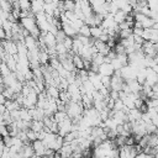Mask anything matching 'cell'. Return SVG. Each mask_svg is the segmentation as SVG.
Here are the masks:
<instances>
[{"label": "cell", "instance_id": "1", "mask_svg": "<svg viewBox=\"0 0 158 158\" xmlns=\"http://www.w3.org/2000/svg\"><path fill=\"white\" fill-rule=\"evenodd\" d=\"M20 25L26 30L28 31V33L35 37V38H38L40 35H41V31L36 23V19L35 17H23V19H20Z\"/></svg>", "mask_w": 158, "mask_h": 158}, {"label": "cell", "instance_id": "2", "mask_svg": "<svg viewBox=\"0 0 158 158\" xmlns=\"http://www.w3.org/2000/svg\"><path fill=\"white\" fill-rule=\"evenodd\" d=\"M137 69L133 68L132 65L127 64L125 67H122L120 69V73H121V78L125 80V81H128V80H133L136 79V75H137Z\"/></svg>", "mask_w": 158, "mask_h": 158}, {"label": "cell", "instance_id": "3", "mask_svg": "<svg viewBox=\"0 0 158 158\" xmlns=\"http://www.w3.org/2000/svg\"><path fill=\"white\" fill-rule=\"evenodd\" d=\"M72 128H73V121H72V118L67 117L62 122L58 123V135L64 137L65 135H68L72 131Z\"/></svg>", "mask_w": 158, "mask_h": 158}, {"label": "cell", "instance_id": "4", "mask_svg": "<svg viewBox=\"0 0 158 158\" xmlns=\"http://www.w3.org/2000/svg\"><path fill=\"white\" fill-rule=\"evenodd\" d=\"M40 36L43 38V42H44V46H46L47 49L56 47L57 41H56V36H54L52 32H41Z\"/></svg>", "mask_w": 158, "mask_h": 158}, {"label": "cell", "instance_id": "5", "mask_svg": "<svg viewBox=\"0 0 158 158\" xmlns=\"http://www.w3.org/2000/svg\"><path fill=\"white\" fill-rule=\"evenodd\" d=\"M114 72L115 69L111 65V63H102L99 65V69H98V74L101 77H112Z\"/></svg>", "mask_w": 158, "mask_h": 158}, {"label": "cell", "instance_id": "6", "mask_svg": "<svg viewBox=\"0 0 158 158\" xmlns=\"http://www.w3.org/2000/svg\"><path fill=\"white\" fill-rule=\"evenodd\" d=\"M31 144H32V148H33V152H35V156H36V157H43V156H44L47 148L44 147V144H43L42 141L36 139V141H33Z\"/></svg>", "mask_w": 158, "mask_h": 158}, {"label": "cell", "instance_id": "7", "mask_svg": "<svg viewBox=\"0 0 158 158\" xmlns=\"http://www.w3.org/2000/svg\"><path fill=\"white\" fill-rule=\"evenodd\" d=\"M158 81V74L152 69V68H147V72H146V84H148L149 86H153L156 85V83Z\"/></svg>", "mask_w": 158, "mask_h": 158}, {"label": "cell", "instance_id": "8", "mask_svg": "<svg viewBox=\"0 0 158 158\" xmlns=\"http://www.w3.org/2000/svg\"><path fill=\"white\" fill-rule=\"evenodd\" d=\"M125 83H126L127 88L130 89V93L139 94V93L142 91V85H141L136 79H133V80H128V81H125Z\"/></svg>", "mask_w": 158, "mask_h": 158}, {"label": "cell", "instance_id": "9", "mask_svg": "<svg viewBox=\"0 0 158 158\" xmlns=\"http://www.w3.org/2000/svg\"><path fill=\"white\" fill-rule=\"evenodd\" d=\"M142 117V112L138 109H131L127 111V120L128 122H136L139 121Z\"/></svg>", "mask_w": 158, "mask_h": 158}, {"label": "cell", "instance_id": "10", "mask_svg": "<svg viewBox=\"0 0 158 158\" xmlns=\"http://www.w3.org/2000/svg\"><path fill=\"white\" fill-rule=\"evenodd\" d=\"M60 30L65 33L67 37H70V38H74L78 35V32L69 25V22H62V28Z\"/></svg>", "mask_w": 158, "mask_h": 158}, {"label": "cell", "instance_id": "11", "mask_svg": "<svg viewBox=\"0 0 158 158\" xmlns=\"http://www.w3.org/2000/svg\"><path fill=\"white\" fill-rule=\"evenodd\" d=\"M102 33H106V30L102 28L101 26H91L90 27V37L98 40Z\"/></svg>", "mask_w": 158, "mask_h": 158}, {"label": "cell", "instance_id": "12", "mask_svg": "<svg viewBox=\"0 0 158 158\" xmlns=\"http://www.w3.org/2000/svg\"><path fill=\"white\" fill-rule=\"evenodd\" d=\"M44 93L48 98H53V99H58L59 98V89L57 86H49V85H46V89H44Z\"/></svg>", "mask_w": 158, "mask_h": 158}, {"label": "cell", "instance_id": "13", "mask_svg": "<svg viewBox=\"0 0 158 158\" xmlns=\"http://www.w3.org/2000/svg\"><path fill=\"white\" fill-rule=\"evenodd\" d=\"M4 106H5L6 111H9V112H11V111H14V110H19V109L21 107V106L17 104L16 100H6L5 104H4Z\"/></svg>", "mask_w": 158, "mask_h": 158}, {"label": "cell", "instance_id": "14", "mask_svg": "<svg viewBox=\"0 0 158 158\" xmlns=\"http://www.w3.org/2000/svg\"><path fill=\"white\" fill-rule=\"evenodd\" d=\"M60 5L63 7V11H74V7H75V1L74 0H62L60 1Z\"/></svg>", "mask_w": 158, "mask_h": 158}, {"label": "cell", "instance_id": "15", "mask_svg": "<svg viewBox=\"0 0 158 158\" xmlns=\"http://www.w3.org/2000/svg\"><path fill=\"white\" fill-rule=\"evenodd\" d=\"M38 60L42 65H48L49 63V56L47 53V51H43V49H40V53H38Z\"/></svg>", "mask_w": 158, "mask_h": 158}, {"label": "cell", "instance_id": "16", "mask_svg": "<svg viewBox=\"0 0 158 158\" xmlns=\"http://www.w3.org/2000/svg\"><path fill=\"white\" fill-rule=\"evenodd\" d=\"M72 60H73V64H74V67H75L77 70L84 69V60H83V58H81L80 56L74 54V56L72 57Z\"/></svg>", "mask_w": 158, "mask_h": 158}, {"label": "cell", "instance_id": "17", "mask_svg": "<svg viewBox=\"0 0 158 158\" xmlns=\"http://www.w3.org/2000/svg\"><path fill=\"white\" fill-rule=\"evenodd\" d=\"M20 120L22 121H27V122H31L32 121V117L30 115V110L26 109V107H20Z\"/></svg>", "mask_w": 158, "mask_h": 158}, {"label": "cell", "instance_id": "18", "mask_svg": "<svg viewBox=\"0 0 158 158\" xmlns=\"http://www.w3.org/2000/svg\"><path fill=\"white\" fill-rule=\"evenodd\" d=\"M30 128H31L32 131H35L36 133L41 132V131L44 128L43 121H36V120H32V121H31V126H30Z\"/></svg>", "mask_w": 158, "mask_h": 158}, {"label": "cell", "instance_id": "19", "mask_svg": "<svg viewBox=\"0 0 158 158\" xmlns=\"http://www.w3.org/2000/svg\"><path fill=\"white\" fill-rule=\"evenodd\" d=\"M104 58H105V56H102L101 53H95L94 56H93V58H91V63L93 64H95V65H100V64H102L104 63Z\"/></svg>", "mask_w": 158, "mask_h": 158}, {"label": "cell", "instance_id": "20", "mask_svg": "<svg viewBox=\"0 0 158 158\" xmlns=\"http://www.w3.org/2000/svg\"><path fill=\"white\" fill-rule=\"evenodd\" d=\"M126 14L123 12V11H121V10H118L115 15H114V20H115V22L118 25V23H121V22H123L125 20H126Z\"/></svg>", "mask_w": 158, "mask_h": 158}, {"label": "cell", "instance_id": "21", "mask_svg": "<svg viewBox=\"0 0 158 158\" xmlns=\"http://www.w3.org/2000/svg\"><path fill=\"white\" fill-rule=\"evenodd\" d=\"M54 49H56L57 56H62V54H67V53H68V49L65 48V46L63 44V42L57 43L56 47H54Z\"/></svg>", "mask_w": 158, "mask_h": 158}, {"label": "cell", "instance_id": "22", "mask_svg": "<svg viewBox=\"0 0 158 158\" xmlns=\"http://www.w3.org/2000/svg\"><path fill=\"white\" fill-rule=\"evenodd\" d=\"M68 116H67V114H65V111H57L54 115H53V120L57 122V123H59V122H62L64 118H67Z\"/></svg>", "mask_w": 158, "mask_h": 158}, {"label": "cell", "instance_id": "23", "mask_svg": "<svg viewBox=\"0 0 158 158\" xmlns=\"http://www.w3.org/2000/svg\"><path fill=\"white\" fill-rule=\"evenodd\" d=\"M69 25L77 31V32H79V30H80V27L84 25V22L81 21V20H79V19H75V20H73V21H70L69 22Z\"/></svg>", "mask_w": 158, "mask_h": 158}, {"label": "cell", "instance_id": "24", "mask_svg": "<svg viewBox=\"0 0 158 158\" xmlns=\"http://www.w3.org/2000/svg\"><path fill=\"white\" fill-rule=\"evenodd\" d=\"M78 35H81V36H85V37H90V26L88 25H83L78 32Z\"/></svg>", "mask_w": 158, "mask_h": 158}, {"label": "cell", "instance_id": "25", "mask_svg": "<svg viewBox=\"0 0 158 158\" xmlns=\"http://www.w3.org/2000/svg\"><path fill=\"white\" fill-rule=\"evenodd\" d=\"M123 107H125V105H123V102H122V100L121 99H116L115 100V102H114V107H112V111H123Z\"/></svg>", "mask_w": 158, "mask_h": 158}, {"label": "cell", "instance_id": "26", "mask_svg": "<svg viewBox=\"0 0 158 158\" xmlns=\"http://www.w3.org/2000/svg\"><path fill=\"white\" fill-rule=\"evenodd\" d=\"M10 73H11V70H10L9 67L2 62V63L0 64V74H1V77H2V78H4V77H7Z\"/></svg>", "mask_w": 158, "mask_h": 158}, {"label": "cell", "instance_id": "27", "mask_svg": "<svg viewBox=\"0 0 158 158\" xmlns=\"http://www.w3.org/2000/svg\"><path fill=\"white\" fill-rule=\"evenodd\" d=\"M147 6L151 11H158V0H147Z\"/></svg>", "mask_w": 158, "mask_h": 158}, {"label": "cell", "instance_id": "28", "mask_svg": "<svg viewBox=\"0 0 158 158\" xmlns=\"http://www.w3.org/2000/svg\"><path fill=\"white\" fill-rule=\"evenodd\" d=\"M26 136H27V139H28L30 142H33V141L37 139V133H36L35 131H32L31 128H28V130L26 131Z\"/></svg>", "mask_w": 158, "mask_h": 158}, {"label": "cell", "instance_id": "29", "mask_svg": "<svg viewBox=\"0 0 158 158\" xmlns=\"http://www.w3.org/2000/svg\"><path fill=\"white\" fill-rule=\"evenodd\" d=\"M65 37H67V36H65V33H64L62 30H58V31H57V33H56V41H57V43L63 42Z\"/></svg>", "mask_w": 158, "mask_h": 158}, {"label": "cell", "instance_id": "30", "mask_svg": "<svg viewBox=\"0 0 158 158\" xmlns=\"http://www.w3.org/2000/svg\"><path fill=\"white\" fill-rule=\"evenodd\" d=\"M117 11H118V7L116 6V4H115L114 1H110V2H109V14L115 15Z\"/></svg>", "mask_w": 158, "mask_h": 158}, {"label": "cell", "instance_id": "31", "mask_svg": "<svg viewBox=\"0 0 158 158\" xmlns=\"http://www.w3.org/2000/svg\"><path fill=\"white\" fill-rule=\"evenodd\" d=\"M110 83H111V77H101V84L104 88L110 89Z\"/></svg>", "mask_w": 158, "mask_h": 158}, {"label": "cell", "instance_id": "32", "mask_svg": "<svg viewBox=\"0 0 158 158\" xmlns=\"http://www.w3.org/2000/svg\"><path fill=\"white\" fill-rule=\"evenodd\" d=\"M63 44L65 46V48L68 49V52L72 49V46H73V38H70V37H65L64 38V41H63Z\"/></svg>", "mask_w": 158, "mask_h": 158}, {"label": "cell", "instance_id": "33", "mask_svg": "<svg viewBox=\"0 0 158 158\" xmlns=\"http://www.w3.org/2000/svg\"><path fill=\"white\" fill-rule=\"evenodd\" d=\"M98 40H99V41H101V42H104V43H107V42H109V40H110V37H109V35H107V33H102Z\"/></svg>", "mask_w": 158, "mask_h": 158}, {"label": "cell", "instance_id": "34", "mask_svg": "<svg viewBox=\"0 0 158 158\" xmlns=\"http://www.w3.org/2000/svg\"><path fill=\"white\" fill-rule=\"evenodd\" d=\"M153 48H154V52L158 53V42L157 43H153Z\"/></svg>", "mask_w": 158, "mask_h": 158}, {"label": "cell", "instance_id": "35", "mask_svg": "<svg viewBox=\"0 0 158 158\" xmlns=\"http://www.w3.org/2000/svg\"><path fill=\"white\" fill-rule=\"evenodd\" d=\"M43 2H44V4H52L53 0H43Z\"/></svg>", "mask_w": 158, "mask_h": 158}, {"label": "cell", "instance_id": "36", "mask_svg": "<svg viewBox=\"0 0 158 158\" xmlns=\"http://www.w3.org/2000/svg\"><path fill=\"white\" fill-rule=\"evenodd\" d=\"M153 28L158 31V22H154V25H153Z\"/></svg>", "mask_w": 158, "mask_h": 158}, {"label": "cell", "instance_id": "37", "mask_svg": "<svg viewBox=\"0 0 158 158\" xmlns=\"http://www.w3.org/2000/svg\"><path fill=\"white\" fill-rule=\"evenodd\" d=\"M4 88H5V86H4V84H0V94L2 93V90H4Z\"/></svg>", "mask_w": 158, "mask_h": 158}, {"label": "cell", "instance_id": "38", "mask_svg": "<svg viewBox=\"0 0 158 158\" xmlns=\"http://www.w3.org/2000/svg\"><path fill=\"white\" fill-rule=\"evenodd\" d=\"M31 1H37V2H42V4H44L43 0H31Z\"/></svg>", "mask_w": 158, "mask_h": 158}, {"label": "cell", "instance_id": "39", "mask_svg": "<svg viewBox=\"0 0 158 158\" xmlns=\"http://www.w3.org/2000/svg\"><path fill=\"white\" fill-rule=\"evenodd\" d=\"M156 86H157V88H158V81H157V83H156Z\"/></svg>", "mask_w": 158, "mask_h": 158}]
</instances>
